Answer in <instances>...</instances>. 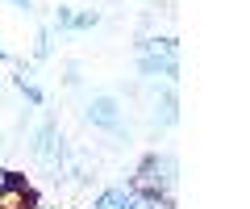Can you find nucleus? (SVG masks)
Wrapping results in <instances>:
<instances>
[{"label": "nucleus", "instance_id": "obj_1", "mask_svg": "<svg viewBox=\"0 0 250 209\" xmlns=\"http://www.w3.org/2000/svg\"><path fill=\"white\" fill-rule=\"evenodd\" d=\"M175 188V155H159L150 151L138 163L134 172V192H146V197H171Z\"/></svg>", "mask_w": 250, "mask_h": 209}, {"label": "nucleus", "instance_id": "obj_2", "mask_svg": "<svg viewBox=\"0 0 250 209\" xmlns=\"http://www.w3.org/2000/svg\"><path fill=\"white\" fill-rule=\"evenodd\" d=\"M88 126L104 130V134H117V138H129V126H125V113H121V100L113 92H96L88 100V109H83Z\"/></svg>", "mask_w": 250, "mask_h": 209}, {"label": "nucleus", "instance_id": "obj_3", "mask_svg": "<svg viewBox=\"0 0 250 209\" xmlns=\"http://www.w3.org/2000/svg\"><path fill=\"white\" fill-rule=\"evenodd\" d=\"M34 155L42 163H62V146H59V121L46 117L42 126L34 130Z\"/></svg>", "mask_w": 250, "mask_h": 209}, {"label": "nucleus", "instance_id": "obj_4", "mask_svg": "<svg viewBox=\"0 0 250 209\" xmlns=\"http://www.w3.org/2000/svg\"><path fill=\"white\" fill-rule=\"evenodd\" d=\"M154 121H159V126H175L179 121V96H175V88H163V96L154 100Z\"/></svg>", "mask_w": 250, "mask_h": 209}, {"label": "nucleus", "instance_id": "obj_5", "mask_svg": "<svg viewBox=\"0 0 250 209\" xmlns=\"http://www.w3.org/2000/svg\"><path fill=\"white\" fill-rule=\"evenodd\" d=\"M92 209H134V188H104L96 192V201H92Z\"/></svg>", "mask_w": 250, "mask_h": 209}, {"label": "nucleus", "instance_id": "obj_6", "mask_svg": "<svg viewBox=\"0 0 250 209\" xmlns=\"http://www.w3.org/2000/svg\"><path fill=\"white\" fill-rule=\"evenodd\" d=\"M13 88H17V92H21V96H25V100H29V105H46V92H42V88H38V84H34V80H25V71H21V75H13Z\"/></svg>", "mask_w": 250, "mask_h": 209}, {"label": "nucleus", "instance_id": "obj_7", "mask_svg": "<svg viewBox=\"0 0 250 209\" xmlns=\"http://www.w3.org/2000/svg\"><path fill=\"white\" fill-rule=\"evenodd\" d=\"M25 192H34L29 176H25V172H9V180H4V192H0V197H25Z\"/></svg>", "mask_w": 250, "mask_h": 209}, {"label": "nucleus", "instance_id": "obj_8", "mask_svg": "<svg viewBox=\"0 0 250 209\" xmlns=\"http://www.w3.org/2000/svg\"><path fill=\"white\" fill-rule=\"evenodd\" d=\"M96 25H100V13H96V9L71 13V34H83V29H96Z\"/></svg>", "mask_w": 250, "mask_h": 209}, {"label": "nucleus", "instance_id": "obj_9", "mask_svg": "<svg viewBox=\"0 0 250 209\" xmlns=\"http://www.w3.org/2000/svg\"><path fill=\"white\" fill-rule=\"evenodd\" d=\"M50 25H42L38 29V46H34V59H50Z\"/></svg>", "mask_w": 250, "mask_h": 209}, {"label": "nucleus", "instance_id": "obj_10", "mask_svg": "<svg viewBox=\"0 0 250 209\" xmlns=\"http://www.w3.org/2000/svg\"><path fill=\"white\" fill-rule=\"evenodd\" d=\"M67 84H71V88H80V63H67Z\"/></svg>", "mask_w": 250, "mask_h": 209}, {"label": "nucleus", "instance_id": "obj_11", "mask_svg": "<svg viewBox=\"0 0 250 209\" xmlns=\"http://www.w3.org/2000/svg\"><path fill=\"white\" fill-rule=\"evenodd\" d=\"M13 9H25V13H34V0H9Z\"/></svg>", "mask_w": 250, "mask_h": 209}, {"label": "nucleus", "instance_id": "obj_12", "mask_svg": "<svg viewBox=\"0 0 250 209\" xmlns=\"http://www.w3.org/2000/svg\"><path fill=\"white\" fill-rule=\"evenodd\" d=\"M0 63H9V50H4V42H0Z\"/></svg>", "mask_w": 250, "mask_h": 209}, {"label": "nucleus", "instance_id": "obj_13", "mask_svg": "<svg viewBox=\"0 0 250 209\" xmlns=\"http://www.w3.org/2000/svg\"><path fill=\"white\" fill-rule=\"evenodd\" d=\"M4 180H9V172H4V167H0V192H4Z\"/></svg>", "mask_w": 250, "mask_h": 209}, {"label": "nucleus", "instance_id": "obj_14", "mask_svg": "<svg viewBox=\"0 0 250 209\" xmlns=\"http://www.w3.org/2000/svg\"><path fill=\"white\" fill-rule=\"evenodd\" d=\"M38 209H42V205H38Z\"/></svg>", "mask_w": 250, "mask_h": 209}]
</instances>
